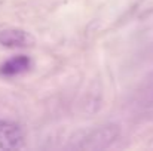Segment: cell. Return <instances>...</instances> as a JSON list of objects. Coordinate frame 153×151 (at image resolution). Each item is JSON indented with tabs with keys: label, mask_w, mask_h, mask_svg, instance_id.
<instances>
[{
	"label": "cell",
	"mask_w": 153,
	"mask_h": 151,
	"mask_svg": "<svg viewBox=\"0 0 153 151\" xmlns=\"http://www.w3.org/2000/svg\"><path fill=\"white\" fill-rule=\"evenodd\" d=\"M119 136V129L114 124H107L94 129L92 132H89L85 138H83V144L80 145V148H86V150H101L110 147Z\"/></svg>",
	"instance_id": "cell-1"
},
{
	"label": "cell",
	"mask_w": 153,
	"mask_h": 151,
	"mask_svg": "<svg viewBox=\"0 0 153 151\" xmlns=\"http://www.w3.org/2000/svg\"><path fill=\"white\" fill-rule=\"evenodd\" d=\"M0 45L6 48H30L34 45V37L19 28H6L0 31Z\"/></svg>",
	"instance_id": "cell-3"
},
{
	"label": "cell",
	"mask_w": 153,
	"mask_h": 151,
	"mask_svg": "<svg viewBox=\"0 0 153 151\" xmlns=\"http://www.w3.org/2000/svg\"><path fill=\"white\" fill-rule=\"evenodd\" d=\"M30 67H31V59L27 55H16L9 58L0 65V74L4 77H15L28 71Z\"/></svg>",
	"instance_id": "cell-4"
},
{
	"label": "cell",
	"mask_w": 153,
	"mask_h": 151,
	"mask_svg": "<svg viewBox=\"0 0 153 151\" xmlns=\"http://www.w3.org/2000/svg\"><path fill=\"white\" fill-rule=\"evenodd\" d=\"M24 145V135L18 124L0 120V148L18 150Z\"/></svg>",
	"instance_id": "cell-2"
}]
</instances>
